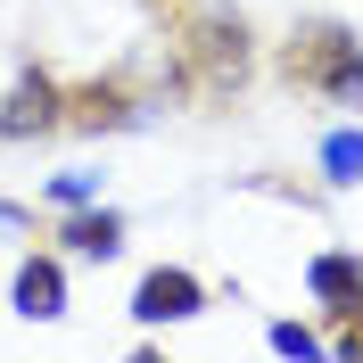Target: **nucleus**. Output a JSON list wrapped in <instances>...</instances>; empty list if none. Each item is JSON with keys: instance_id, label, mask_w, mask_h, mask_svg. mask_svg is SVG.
I'll return each mask as SVG.
<instances>
[{"instance_id": "obj_1", "label": "nucleus", "mask_w": 363, "mask_h": 363, "mask_svg": "<svg viewBox=\"0 0 363 363\" xmlns=\"http://www.w3.org/2000/svg\"><path fill=\"white\" fill-rule=\"evenodd\" d=\"M289 74L322 99H363V42L347 25H306L289 50Z\"/></svg>"}, {"instance_id": "obj_2", "label": "nucleus", "mask_w": 363, "mask_h": 363, "mask_svg": "<svg viewBox=\"0 0 363 363\" xmlns=\"http://www.w3.org/2000/svg\"><path fill=\"white\" fill-rule=\"evenodd\" d=\"M206 314V281L199 272H182V264H157V272H140V289H133V322H190Z\"/></svg>"}, {"instance_id": "obj_3", "label": "nucleus", "mask_w": 363, "mask_h": 363, "mask_svg": "<svg viewBox=\"0 0 363 363\" xmlns=\"http://www.w3.org/2000/svg\"><path fill=\"white\" fill-rule=\"evenodd\" d=\"M9 297H17L25 322H58V314H67V264H58V256H25Z\"/></svg>"}, {"instance_id": "obj_4", "label": "nucleus", "mask_w": 363, "mask_h": 363, "mask_svg": "<svg viewBox=\"0 0 363 363\" xmlns=\"http://www.w3.org/2000/svg\"><path fill=\"white\" fill-rule=\"evenodd\" d=\"M58 240H67L74 256H99V264H108V256L124 248V215H108V206H83V215H74Z\"/></svg>"}, {"instance_id": "obj_5", "label": "nucleus", "mask_w": 363, "mask_h": 363, "mask_svg": "<svg viewBox=\"0 0 363 363\" xmlns=\"http://www.w3.org/2000/svg\"><path fill=\"white\" fill-rule=\"evenodd\" d=\"M306 281H314V297H322V306H339V314L363 306V264H355V256H314Z\"/></svg>"}, {"instance_id": "obj_6", "label": "nucleus", "mask_w": 363, "mask_h": 363, "mask_svg": "<svg viewBox=\"0 0 363 363\" xmlns=\"http://www.w3.org/2000/svg\"><path fill=\"white\" fill-rule=\"evenodd\" d=\"M322 182H330V190H355L363 182V124H347V133L322 140Z\"/></svg>"}, {"instance_id": "obj_7", "label": "nucleus", "mask_w": 363, "mask_h": 363, "mask_svg": "<svg viewBox=\"0 0 363 363\" xmlns=\"http://www.w3.org/2000/svg\"><path fill=\"white\" fill-rule=\"evenodd\" d=\"M25 124H50V91H42V83L17 91V99H9V116H0V133H25Z\"/></svg>"}, {"instance_id": "obj_8", "label": "nucleus", "mask_w": 363, "mask_h": 363, "mask_svg": "<svg viewBox=\"0 0 363 363\" xmlns=\"http://www.w3.org/2000/svg\"><path fill=\"white\" fill-rule=\"evenodd\" d=\"M50 199H58V206H91V199H99V174H58Z\"/></svg>"}, {"instance_id": "obj_9", "label": "nucleus", "mask_w": 363, "mask_h": 363, "mask_svg": "<svg viewBox=\"0 0 363 363\" xmlns=\"http://www.w3.org/2000/svg\"><path fill=\"white\" fill-rule=\"evenodd\" d=\"M272 347H281V355H322V339L306 322H272Z\"/></svg>"}, {"instance_id": "obj_10", "label": "nucleus", "mask_w": 363, "mask_h": 363, "mask_svg": "<svg viewBox=\"0 0 363 363\" xmlns=\"http://www.w3.org/2000/svg\"><path fill=\"white\" fill-rule=\"evenodd\" d=\"M25 223V206H9V199H0V231H17Z\"/></svg>"}]
</instances>
